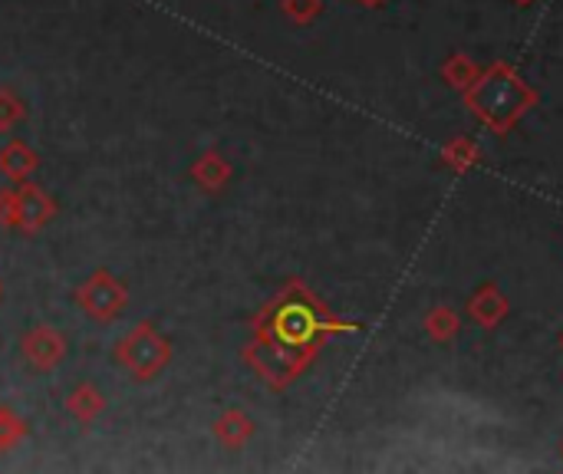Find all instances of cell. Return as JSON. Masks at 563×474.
Masks as SVG:
<instances>
[{"mask_svg":"<svg viewBox=\"0 0 563 474\" xmlns=\"http://www.w3.org/2000/svg\"><path fill=\"white\" fill-rule=\"evenodd\" d=\"M40 168V155L26 145V142H20V139H10L3 148H0V172L10 178V181H26L33 172Z\"/></svg>","mask_w":563,"mask_h":474,"instance_id":"obj_10","label":"cell"},{"mask_svg":"<svg viewBox=\"0 0 563 474\" xmlns=\"http://www.w3.org/2000/svg\"><path fill=\"white\" fill-rule=\"evenodd\" d=\"M317 360V350H300L287 346L267 337H254L244 346V363L271 386V389H287L310 363Z\"/></svg>","mask_w":563,"mask_h":474,"instance_id":"obj_4","label":"cell"},{"mask_svg":"<svg viewBox=\"0 0 563 474\" xmlns=\"http://www.w3.org/2000/svg\"><path fill=\"white\" fill-rule=\"evenodd\" d=\"M465 102L488 129L505 135L538 102V96L511 66L495 63L488 73H478V79L465 89Z\"/></svg>","mask_w":563,"mask_h":474,"instance_id":"obj_2","label":"cell"},{"mask_svg":"<svg viewBox=\"0 0 563 474\" xmlns=\"http://www.w3.org/2000/svg\"><path fill=\"white\" fill-rule=\"evenodd\" d=\"M468 313L482 323V327H498L508 313V300L498 287H485L472 297L468 304Z\"/></svg>","mask_w":563,"mask_h":474,"instance_id":"obj_12","label":"cell"},{"mask_svg":"<svg viewBox=\"0 0 563 474\" xmlns=\"http://www.w3.org/2000/svg\"><path fill=\"white\" fill-rule=\"evenodd\" d=\"M478 63L472 59V56H465V53H452L449 59H445V66H442V79L452 86V89H459V92H465L475 79H478Z\"/></svg>","mask_w":563,"mask_h":474,"instance_id":"obj_13","label":"cell"},{"mask_svg":"<svg viewBox=\"0 0 563 474\" xmlns=\"http://www.w3.org/2000/svg\"><path fill=\"white\" fill-rule=\"evenodd\" d=\"M515 3H531V0H515Z\"/></svg>","mask_w":563,"mask_h":474,"instance_id":"obj_21","label":"cell"},{"mask_svg":"<svg viewBox=\"0 0 563 474\" xmlns=\"http://www.w3.org/2000/svg\"><path fill=\"white\" fill-rule=\"evenodd\" d=\"M112 356H115V366L132 383H152V379H158L168 370V363H172V343L148 320H142V323H135L115 343Z\"/></svg>","mask_w":563,"mask_h":474,"instance_id":"obj_3","label":"cell"},{"mask_svg":"<svg viewBox=\"0 0 563 474\" xmlns=\"http://www.w3.org/2000/svg\"><path fill=\"white\" fill-rule=\"evenodd\" d=\"M20 353H23V360H26L36 373H53V370L66 360L69 343H66V337H63L56 327L40 323V327H33L30 333H23Z\"/></svg>","mask_w":563,"mask_h":474,"instance_id":"obj_6","label":"cell"},{"mask_svg":"<svg viewBox=\"0 0 563 474\" xmlns=\"http://www.w3.org/2000/svg\"><path fill=\"white\" fill-rule=\"evenodd\" d=\"M0 300H3V284H0Z\"/></svg>","mask_w":563,"mask_h":474,"instance_id":"obj_22","label":"cell"},{"mask_svg":"<svg viewBox=\"0 0 563 474\" xmlns=\"http://www.w3.org/2000/svg\"><path fill=\"white\" fill-rule=\"evenodd\" d=\"M231 175H234L231 162H228L221 152H214V148L201 152V155L191 162V168H188V178H191L201 191H208V195L224 191V185L231 181Z\"/></svg>","mask_w":563,"mask_h":474,"instance_id":"obj_8","label":"cell"},{"mask_svg":"<svg viewBox=\"0 0 563 474\" xmlns=\"http://www.w3.org/2000/svg\"><path fill=\"white\" fill-rule=\"evenodd\" d=\"M13 191H16V205H20V231L36 234L56 218V201L46 195V188H40L26 178Z\"/></svg>","mask_w":563,"mask_h":474,"instance_id":"obj_7","label":"cell"},{"mask_svg":"<svg viewBox=\"0 0 563 474\" xmlns=\"http://www.w3.org/2000/svg\"><path fill=\"white\" fill-rule=\"evenodd\" d=\"M360 3H363V7H379L383 0H360Z\"/></svg>","mask_w":563,"mask_h":474,"instance_id":"obj_20","label":"cell"},{"mask_svg":"<svg viewBox=\"0 0 563 474\" xmlns=\"http://www.w3.org/2000/svg\"><path fill=\"white\" fill-rule=\"evenodd\" d=\"M280 10L294 23H313L323 13V0H280Z\"/></svg>","mask_w":563,"mask_h":474,"instance_id":"obj_18","label":"cell"},{"mask_svg":"<svg viewBox=\"0 0 563 474\" xmlns=\"http://www.w3.org/2000/svg\"><path fill=\"white\" fill-rule=\"evenodd\" d=\"M442 162L455 172H468L482 162V148L472 142V139H452L445 148H442Z\"/></svg>","mask_w":563,"mask_h":474,"instance_id":"obj_15","label":"cell"},{"mask_svg":"<svg viewBox=\"0 0 563 474\" xmlns=\"http://www.w3.org/2000/svg\"><path fill=\"white\" fill-rule=\"evenodd\" d=\"M26 436H30L26 419H23V416H16L10 406H3V403H0V455L13 452L20 442H26Z\"/></svg>","mask_w":563,"mask_h":474,"instance_id":"obj_14","label":"cell"},{"mask_svg":"<svg viewBox=\"0 0 563 474\" xmlns=\"http://www.w3.org/2000/svg\"><path fill=\"white\" fill-rule=\"evenodd\" d=\"M26 119V106H23V99L13 92V89H7V86H0V132H10L13 125H20Z\"/></svg>","mask_w":563,"mask_h":474,"instance_id":"obj_17","label":"cell"},{"mask_svg":"<svg viewBox=\"0 0 563 474\" xmlns=\"http://www.w3.org/2000/svg\"><path fill=\"white\" fill-rule=\"evenodd\" d=\"M426 330H429V337H432L435 343H449V340H455V333H459V313L449 310V307H435V310L426 317Z\"/></svg>","mask_w":563,"mask_h":474,"instance_id":"obj_16","label":"cell"},{"mask_svg":"<svg viewBox=\"0 0 563 474\" xmlns=\"http://www.w3.org/2000/svg\"><path fill=\"white\" fill-rule=\"evenodd\" d=\"M211 432H214V439H218L224 449L241 452V449L254 439L257 426H254V419H251L247 412H241V409H224V412L214 419Z\"/></svg>","mask_w":563,"mask_h":474,"instance_id":"obj_9","label":"cell"},{"mask_svg":"<svg viewBox=\"0 0 563 474\" xmlns=\"http://www.w3.org/2000/svg\"><path fill=\"white\" fill-rule=\"evenodd\" d=\"M0 228L20 231V205H16V191L13 188L0 191Z\"/></svg>","mask_w":563,"mask_h":474,"instance_id":"obj_19","label":"cell"},{"mask_svg":"<svg viewBox=\"0 0 563 474\" xmlns=\"http://www.w3.org/2000/svg\"><path fill=\"white\" fill-rule=\"evenodd\" d=\"M66 412L69 419H76L79 426L96 422L106 412V396L92 386V383H79L69 396H66Z\"/></svg>","mask_w":563,"mask_h":474,"instance_id":"obj_11","label":"cell"},{"mask_svg":"<svg viewBox=\"0 0 563 474\" xmlns=\"http://www.w3.org/2000/svg\"><path fill=\"white\" fill-rule=\"evenodd\" d=\"M360 330L356 323H346L340 317H333L317 294L300 284L290 280L257 317H254V337H267L287 346H300V350H317L320 343L333 333H353Z\"/></svg>","mask_w":563,"mask_h":474,"instance_id":"obj_1","label":"cell"},{"mask_svg":"<svg viewBox=\"0 0 563 474\" xmlns=\"http://www.w3.org/2000/svg\"><path fill=\"white\" fill-rule=\"evenodd\" d=\"M129 304L125 284L109 274L106 267L92 271L79 287H76V307L92 320V323H112Z\"/></svg>","mask_w":563,"mask_h":474,"instance_id":"obj_5","label":"cell"}]
</instances>
